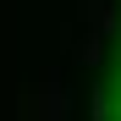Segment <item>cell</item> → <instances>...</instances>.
Instances as JSON below:
<instances>
[{
    "mask_svg": "<svg viewBox=\"0 0 121 121\" xmlns=\"http://www.w3.org/2000/svg\"><path fill=\"white\" fill-rule=\"evenodd\" d=\"M105 6H110V0H83V22H94V17L105 11Z\"/></svg>",
    "mask_w": 121,
    "mask_h": 121,
    "instance_id": "5",
    "label": "cell"
},
{
    "mask_svg": "<svg viewBox=\"0 0 121 121\" xmlns=\"http://www.w3.org/2000/svg\"><path fill=\"white\" fill-rule=\"evenodd\" d=\"M105 44H110V39L88 28L83 39H77V60H83V66H99V60H105Z\"/></svg>",
    "mask_w": 121,
    "mask_h": 121,
    "instance_id": "2",
    "label": "cell"
},
{
    "mask_svg": "<svg viewBox=\"0 0 121 121\" xmlns=\"http://www.w3.org/2000/svg\"><path fill=\"white\" fill-rule=\"evenodd\" d=\"M116 66H121V39H116Z\"/></svg>",
    "mask_w": 121,
    "mask_h": 121,
    "instance_id": "7",
    "label": "cell"
},
{
    "mask_svg": "<svg viewBox=\"0 0 121 121\" xmlns=\"http://www.w3.org/2000/svg\"><path fill=\"white\" fill-rule=\"evenodd\" d=\"M88 121H110V94H105V88H94V99H88Z\"/></svg>",
    "mask_w": 121,
    "mask_h": 121,
    "instance_id": "4",
    "label": "cell"
},
{
    "mask_svg": "<svg viewBox=\"0 0 121 121\" xmlns=\"http://www.w3.org/2000/svg\"><path fill=\"white\" fill-rule=\"evenodd\" d=\"M17 121H39V94H33V88L17 94Z\"/></svg>",
    "mask_w": 121,
    "mask_h": 121,
    "instance_id": "3",
    "label": "cell"
},
{
    "mask_svg": "<svg viewBox=\"0 0 121 121\" xmlns=\"http://www.w3.org/2000/svg\"><path fill=\"white\" fill-rule=\"evenodd\" d=\"M33 94H39V121H66V88H60L55 72H44V83Z\"/></svg>",
    "mask_w": 121,
    "mask_h": 121,
    "instance_id": "1",
    "label": "cell"
},
{
    "mask_svg": "<svg viewBox=\"0 0 121 121\" xmlns=\"http://www.w3.org/2000/svg\"><path fill=\"white\" fill-rule=\"evenodd\" d=\"M116 116H121V83H116Z\"/></svg>",
    "mask_w": 121,
    "mask_h": 121,
    "instance_id": "6",
    "label": "cell"
}]
</instances>
